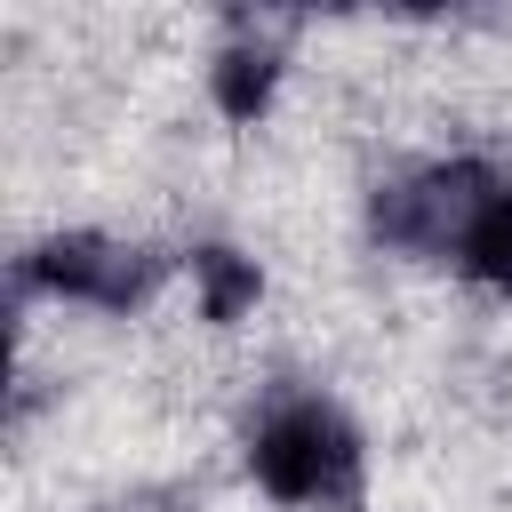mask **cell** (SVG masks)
Segmentation results:
<instances>
[{"mask_svg":"<svg viewBox=\"0 0 512 512\" xmlns=\"http://www.w3.org/2000/svg\"><path fill=\"white\" fill-rule=\"evenodd\" d=\"M360 472H368V448L344 424V408L320 392L272 400L248 432V488L272 512H344L360 496Z\"/></svg>","mask_w":512,"mask_h":512,"instance_id":"6da1fadb","label":"cell"},{"mask_svg":"<svg viewBox=\"0 0 512 512\" xmlns=\"http://www.w3.org/2000/svg\"><path fill=\"white\" fill-rule=\"evenodd\" d=\"M448 264L464 288L480 296H512V184L496 176H472L456 200H448V232H440Z\"/></svg>","mask_w":512,"mask_h":512,"instance_id":"7a4b0ae2","label":"cell"},{"mask_svg":"<svg viewBox=\"0 0 512 512\" xmlns=\"http://www.w3.org/2000/svg\"><path fill=\"white\" fill-rule=\"evenodd\" d=\"M280 80H288V64H280L272 48H256V40H240V48H224V56L208 64V104H216L224 128H256V120L272 112Z\"/></svg>","mask_w":512,"mask_h":512,"instance_id":"3957f363","label":"cell"},{"mask_svg":"<svg viewBox=\"0 0 512 512\" xmlns=\"http://www.w3.org/2000/svg\"><path fill=\"white\" fill-rule=\"evenodd\" d=\"M184 280H192V304H200L208 328L256 320V304H264V272H256V256H240V248H192V256H184Z\"/></svg>","mask_w":512,"mask_h":512,"instance_id":"277c9868","label":"cell"}]
</instances>
